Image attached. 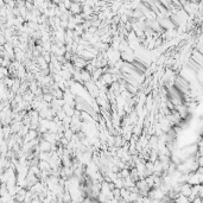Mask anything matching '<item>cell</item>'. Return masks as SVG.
Here are the masks:
<instances>
[{"instance_id":"cell-1","label":"cell","mask_w":203,"mask_h":203,"mask_svg":"<svg viewBox=\"0 0 203 203\" xmlns=\"http://www.w3.org/2000/svg\"><path fill=\"white\" fill-rule=\"evenodd\" d=\"M157 21L159 23V25L164 28L165 31H172L173 28H176V26L173 25V23L171 21V19H170V17L169 18H157Z\"/></svg>"},{"instance_id":"cell-2","label":"cell","mask_w":203,"mask_h":203,"mask_svg":"<svg viewBox=\"0 0 203 203\" xmlns=\"http://www.w3.org/2000/svg\"><path fill=\"white\" fill-rule=\"evenodd\" d=\"M191 60L195 61V62L203 69V53H201V52L197 50V48L194 49V50L191 51Z\"/></svg>"},{"instance_id":"cell-3","label":"cell","mask_w":203,"mask_h":203,"mask_svg":"<svg viewBox=\"0 0 203 203\" xmlns=\"http://www.w3.org/2000/svg\"><path fill=\"white\" fill-rule=\"evenodd\" d=\"M74 16H77V14H81L82 13V4L81 3H73L70 10H69Z\"/></svg>"}]
</instances>
